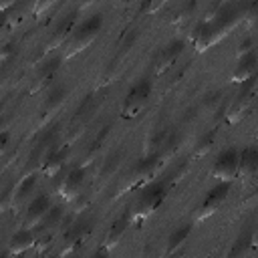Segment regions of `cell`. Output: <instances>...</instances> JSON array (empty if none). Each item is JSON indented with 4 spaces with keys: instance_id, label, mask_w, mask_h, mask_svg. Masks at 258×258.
Segmentation results:
<instances>
[{
    "instance_id": "ba28073f",
    "label": "cell",
    "mask_w": 258,
    "mask_h": 258,
    "mask_svg": "<svg viewBox=\"0 0 258 258\" xmlns=\"http://www.w3.org/2000/svg\"><path fill=\"white\" fill-rule=\"evenodd\" d=\"M87 171L89 167L81 163L77 167H71L69 171L62 169L58 177H54V194L64 202H73L81 194V187L87 179Z\"/></svg>"
},
{
    "instance_id": "8992f818",
    "label": "cell",
    "mask_w": 258,
    "mask_h": 258,
    "mask_svg": "<svg viewBox=\"0 0 258 258\" xmlns=\"http://www.w3.org/2000/svg\"><path fill=\"white\" fill-rule=\"evenodd\" d=\"M151 91H153V81L143 77L139 79L129 91L127 95L123 97V103H121V117L123 119H135L149 103V97H151Z\"/></svg>"
},
{
    "instance_id": "8d00e7d4",
    "label": "cell",
    "mask_w": 258,
    "mask_h": 258,
    "mask_svg": "<svg viewBox=\"0 0 258 258\" xmlns=\"http://www.w3.org/2000/svg\"><path fill=\"white\" fill-rule=\"evenodd\" d=\"M252 87H254V91H256V93H258V75H256V79H254V81H252Z\"/></svg>"
},
{
    "instance_id": "4316f807",
    "label": "cell",
    "mask_w": 258,
    "mask_h": 258,
    "mask_svg": "<svg viewBox=\"0 0 258 258\" xmlns=\"http://www.w3.org/2000/svg\"><path fill=\"white\" fill-rule=\"evenodd\" d=\"M252 240H254V226L246 224V228L238 234V238H236L232 250L228 252V256H242V254H246L252 248Z\"/></svg>"
},
{
    "instance_id": "d4e9b609",
    "label": "cell",
    "mask_w": 258,
    "mask_h": 258,
    "mask_svg": "<svg viewBox=\"0 0 258 258\" xmlns=\"http://www.w3.org/2000/svg\"><path fill=\"white\" fill-rule=\"evenodd\" d=\"M64 222V208L62 204H52V208L48 210V214L44 216V220L38 226V236H54V232L58 228H62Z\"/></svg>"
},
{
    "instance_id": "7a4b0ae2",
    "label": "cell",
    "mask_w": 258,
    "mask_h": 258,
    "mask_svg": "<svg viewBox=\"0 0 258 258\" xmlns=\"http://www.w3.org/2000/svg\"><path fill=\"white\" fill-rule=\"evenodd\" d=\"M183 169H185V163H181V167H175L171 173L155 177L149 183H145L143 187H139V191H137V196L131 204V224L139 226L143 220H147L165 202L167 194L171 191L175 179H179Z\"/></svg>"
},
{
    "instance_id": "7c38bea8",
    "label": "cell",
    "mask_w": 258,
    "mask_h": 258,
    "mask_svg": "<svg viewBox=\"0 0 258 258\" xmlns=\"http://www.w3.org/2000/svg\"><path fill=\"white\" fill-rule=\"evenodd\" d=\"M238 163H240V149L238 147H226L214 159L210 175L216 181H234V177L238 175Z\"/></svg>"
},
{
    "instance_id": "4dcf8cb0",
    "label": "cell",
    "mask_w": 258,
    "mask_h": 258,
    "mask_svg": "<svg viewBox=\"0 0 258 258\" xmlns=\"http://www.w3.org/2000/svg\"><path fill=\"white\" fill-rule=\"evenodd\" d=\"M244 20L248 26H252L258 20V0H246L244 2Z\"/></svg>"
},
{
    "instance_id": "9c48e42d",
    "label": "cell",
    "mask_w": 258,
    "mask_h": 258,
    "mask_svg": "<svg viewBox=\"0 0 258 258\" xmlns=\"http://www.w3.org/2000/svg\"><path fill=\"white\" fill-rule=\"evenodd\" d=\"M135 38H137V30H127V32L121 36V40H119V44H117V50H115L113 58L109 60V64L105 67V71H103V75H101V83H99V87L109 85V83L123 71V67H125L127 58H129V52H131V48H133Z\"/></svg>"
},
{
    "instance_id": "9a60e30c",
    "label": "cell",
    "mask_w": 258,
    "mask_h": 258,
    "mask_svg": "<svg viewBox=\"0 0 258 258\" xmlns=\"http://www.w3.org/2000/svg\"><path fill=\"white\" fill-rule=\"evenodd\" d=\"M129 224H131V208H127L119 218H115V220L111 222V226H109V230H107V234H105L101 246L95 250V254H105V256H107V254L121 242V238H123V234L127 232Z\"/></svg>"
},
{
    "instance_id": "d590c367",
    "label": "cell",
    "mask_w": 258,
    "mask_h": 258,
    "mask_svg": "<svg viewBox=\"0 0 258 258\" xmlns=\"http://www.w3.org/2000/svg\"><path fill=\"white\" fill-rule=\"evenodd\" d=\"M252 250L258 252V228L254 230V240H252Z\"/></svg>"
},
{
    "instance_id": "f1b7e54d",
    "label": "cell",
    "mask_w": 258,
    "mask_h": 258,
    "mask_svg": "<svg viewBox=\"0 0 258 258\" xmlns=\"http://www.w3.org/2000/svg\"><path fill=\"white\" fill-rule=\"evenodd\" d=\"M107 133H109V127L105 125L101 131H99V135L91 141V145L87 147V151H85V155H83V161H81V165H91L93 163V159L97 157V151L101 149V145H103V141H105V137H107Z\"/></svg>"
},
{
    "instance_id": "e575fe53",
    "label": "cell",
    "mask_w": 258,
    "mask_h": 258,
    "mask_svg": "<svg viewBox=\"0 0 258 258\" xmlns=\"http://www.w3.org/2000/svg\"><path fill=\"white\" fill-rule=\"evenodd\" d=\"M8 137H10V131L2 129V133H0V151L2 153H6V149H8Z\"/></svg>"
},
{
    "instance_id": "44dd1931",
    "label": "cell",
    "mask_w": 258,
    "mask_h": 258,
    "mask_svg": "<svg viewBox=\"0 0 258 258\" xmlns=\"http://www.w3.org/2000/svg\"><path fill=\"white\" fill-rule=\"evenodd\" d=\"M69 153H71V145L56 147L54 151H50V155L44 159V163L40 167V173L44 177H56L69 163Z\"/></svg>"
},
{
    "instance_id": "ffe728a7",
    "label": "cell",
    "mask_w": 258,
    "mask_h": 258,
    "mask_svg": "<svg viewBox=\"0 0 258 258\" xmlns=\"http://www.w3.org/2000/svg\"><path fill=\"white\" fill-rule=\"evenodd\" d=\"M254 95H256V91H254V87H252V81H250V83H244V85H242V91L236 95L234 103L230 105V111H228V115H226V123H230V125L238 123V121L250 111L252 101H254Z\"/></svg>"
},
{
    "instance_id": "83f0119b",
    "label": "cell",
    "mask_w": 258,
    "mask_h": 258,
    "mask_svg": "<svg viewBox=\"0 0 258 258\" xmlns=\"http://www.w3.org/2000/svg\"><path fill=\"white\" fill-rule=\"evenodd\" d=\"M169 135H171V129H169L167 125H163V127H159V129H153L151 135H149L147 141H145V153L159 151V149L165 145V141L169 139Z\"/></svg>"
},
{
    "instance_id": "f546056e",
    "label": "cell",
    "mask_w": 258,
    "mask_h": 258,
    "mask_svg": "<svg viewBox=\"0 0 258 258\" xmlns=\"http://www.w3.org/2000/svg\"><path fill=\"white\" fill-rule=\"evenodd\" d=\"M214 139H216V131L212 129V131H208V133H204L200 139H198V143L194 145V151H191V157L194 159H198V157H204L210 149H212V145H214Z\"/></svg>"
},
{
    "instance_id": "52a82bcc",
    "label": "cell",
    "mask_w": 258,
    "mask_h": 258,
    "mask_svg": "<svg viewBox=\"0 0 258 258\" xmlns=\"http://www.w3.org/2000/svg\"><path fill=\"white\" fill-rule=\"evenodd\" d=\"M91 230H93V214H89V212L77 214L69 222V226L62 230V246H60L58 254H69V252L77 250L87 240Z\"/></svg>"
},
{
    "instance_id": "277c9868",
    "label": "cell",
    "mask_w": 258,
    "mask_h": 258,
    "mask_svg": "<svg viewBox=\"0 0 258 258\" xmlns=\"http://www.w3.org/2000/svg\"><path fill=\"white\" fill-rule=\"evenodd\" d=\"M103 22H105V18H103L101 12H95V14L87 16L85 20L77 22V26L73 28V32H71V36H69V40L64 44L62 56L64 58H73L75 54H79L85 48H89L97 40L101 28H103Z\"/></svg>"
},
{
    "instance_id": "3957f363",
    "label": "cell",
    "mask_w": 258,
    "mask_h": 258,
    "mask_svg": "<svg viewBox=\"0 0 258 258\" xmlns=\"http://www.w3.org/2000/svg\"><path fill=\"white\" fill-rule=\"evenodd\" d=\"M165 159L159 151H153V153H143V157L137 159V163L131 167V171L121 177L119 185H117V194L115 198L127 194V191H133V189H139L143 187L145 183H149L151 179L157 177V173L161 171Z\"/></svg>"
},
{
    "instance_id": "5bb4252c",
    "label": "cell",
    "mask_w": 258,
    "mask_h": 258,
    "mask_svg": "<svg viewBox=\"0 0 258 258\" xmlns=\"http://www.w3.org/2000/svg\"><path fill=\"white\" fill-rule=\"evenodd\" d=\"M62 58H64L62 54H56V56H52V58H44V60L36 67V71H34V75H32L28 93L34 95V93H40L42 89H46V87L50 85V81L54 79V75L58 73Z\"/></svg>"
},
{
    "instance_id": "484cf974",
    "label": "cell",
    "mask_w": 258,
    "mask_h": 258,
    "mask_svg": "<svg viewBox=\"0 0 258 258\" xmlns=\"http://www.w3.org/2000/svg\"><path fill=\"white\" fill-rule=\"evenodd\" d=\"M191 230H194V224H181V226H177V228L169 234V238H167L165 254H167V256H169V254H175V252L183 246V242L187 240V236L191 234Z\"/></svg>"
},
{
    "instance_id": "cb8c5ba5",
    "label": "cell",
    "mask_w": 258,
    "mask_h": 258,
    "mask_svg": "<svg viewBox=\"0 0 258 258\" xmlns=\"http://www.w3.org/2000/svg\"><path fill=\"white\" fill-rule=\"evenodd\" d=\"M258 173V145H246L240 149V163H238V177H252Z\"/></svg>"
},
{
    "instance_id": "8fae6325",
    "label": "cell",
    "mask_w": 258,
    "mask_h": 258,
    "mask_svg": "<svg viewBox=\"0 0 258 258\" xmlns=\"http://www.w3.org/2000/svg\"><path fill=\"white\" fill-rule=\"evenodd\" d=\"M77 16H79V10L75 8V10L67 12V14L56 22V26H54L52 32H50V38L44 42V46H42L38 58H46L52 50H56V48H60V46L67 44V40H69L73 28L77 26Z\"/></svg>"
},
{
    "instance_id": "d6986e66",
    "label": "cell",
    "mask_w": 258,
    "mask_h": 258,
    "mask_svg": "<svg viewBox=\"0 0 258 258\" xmlns=\"http://www.w3.org/2000/svg\"><path fill=\"white\" fill-rule=\"evenodd\" d=\"M183 48H185V40H183V38H173V40H169L165 46H161V48L157 50L155 58H153V71H155V75H161V73H165L167 69H171L173 62H175V60L179 58V54L183 52Z\"/></svg>"
},
{
    "instance_id": "ac0fdd59",
    "label": "cell",
    "mask_w": 258,
    "mask_h": 258,
    "mask_svg": "<svg viewBox=\"0 0 258 258\" xmlns=\"http://www.w3.org/2000/svg\"><path fill=\"white\" fill-rule=\"evenodd\" d=\"M36 185H38V175H36V171H34V173H28V175H22V179L18 181V185L14 187V194H12L10 210H12L14 214L26 210V206L32 202V194H34Z\"/></svg>"
},
{
    "instance_id": "30bf717a",
    "label": "cell",
    "mask_w": 258,
    "mask_h": 258,
    "mask_svg": "<svg viewBox=\"0 0 258 258\" xmlns=\"http://www.w3.org/2000/svg\"><path fill=\"white\" fill-rule=\"evenodd\" d=\"M67 95H69V89L64 85H58V87H54V89L48 91V95L44 97V101L40 103L38 113H36V123H34L36 131L44 129L46 125H50V121L54 119V115L67 103Z\"/></svg>"
},
{
    "instance_id": "7402d4cb",
    "label": "cell",
    "mask_w": 258,
    "mask_h": 258,
    "mask_svg": "<svg viewBox=\"0 0 258 258\" xmlns=\"http://www.w3.org/2000/svg\"><path fill=\"white\" fill-rule=\"evenodd\" d=\"M91 111H93V93H89L85 97V101L79 105V109L75 111V115H73V119L69 123V141L79 137V133L83 131V127L91 119Z\"/></svg>"
},
{
    "instance_id": "e0dca14e",
    "label": "cell",
    "mask_w": 258,
    "mask_h": 258,
    "mask_svg": "<svg viewBox=\"0 0 258 258\" xmlns=\"http://www.w3.org/2000/svg\"><path fill=\"white\" fill-rule=\"evenodd\" d=\"M52 208V200L48 194H38L36 198H32V202L26 206V210L22 212V228H32L36 230L40 226V222L44 220V216L48 214V210Z\"/></svg>"
},
{
    "instance_id": "836d02e7",
    "label": "cell",
    "mask_w": 258,
    "mask_h": 258,
    "mask_svg": "<svg viewBox=\"0 0 258 258\" xmlns=\"http://www.w3.org/2000/svg\"><path fill=\"white\" fill-rule=\"evenodd\" d=\"M252 48H256V44H254V38L248 36L244 42H240V46H238V56L244 54V52H248V50H252Z\"/></svg>"
},
{
    "instance_id": "4fadbf2b",
    "label": "cell",
    "mask_w": 258,
    "mask_h": 258,
    "mask_svg": "<svg viewBox=\"0 0 258 258\" xmlns=\"http://www.w3.org/2000/svg\"><path fill=\"white\" fill-rule=\"evenodd\" d=\"M230 189H232V181H216V185L206 191V196H204V200H202V204L198 208L196 220L198 222H204L210 216H214L222 208V204L228 200Z\"/></svg>"
},
{
    "instance_id": "6da1fadb",
    "label": "cell",
    "mask_w": 258,
    "mask_h": 258,
    "mask_svg": "<svg viewBox=\"0 0 258 258\" xmlns=\"http://www.w3.org/2000/svg\"><path fill=\"white\" fill-rule=\"evenodd\" d=\"M242 20H244V4L230 2V4L222 6L212 18H206V20H202L198 24L196 34H194V48H196V52H204L210 46L218 44Z\"/></svg>"
},
{
    "instance_id": "5b68a950",
    "label": "cell",
    "mask_w": 258,
    "mask_h": 258,
    "mask_svg": "<svg viewBox=\"0 0 258 258\" xmlns=\"http://www.w3.org/2000/svg\"><path fill=\"white\" fill-rule=\"evenodd\" d=\"M58 135H60V127L58 123H50L44 127L42 135L36 139V143L32 145L30 153H28V159L24 163V169H22V175H28V173H34V171H40L44 159L50 155V151H54L58 145Z\"/></svg>"
},
{
    "instance_id": "d6a6232c",
    "label": "cell",
    "mask_w": 258,
    "mask_h": 258,
    "mask_svg": "<svg viewBox=\"0 0 258 258\" xmlns=\"http://www.w3.org/2000/svg\"><path fill=\"white\" fill-rule=\"evenodd\" d=\"M14 52H16V42H6L4 48H2V54H0V60L6 64V60H8L10 54H14Z\"/></svg>"
},
{
    "instance_id": "2e32d148",
    "label": "cell",
    "mask_w": 258,
    "mask_h": 258,
    "mask_svg": "<svg viewBox=\"0 0 258 258\" xmlns=\"http://www.w3.org/2000/svg\"><path fill=\"white\" fill-rule=\"evenodd\" d=\"M256 75H258V46L238 56V62L230 75V81L234 85H244L254 81Z\"/></svg>"
},
{
    "instance_id": "1f68e13d",
    "label": "cell",
    "mask_w": 258,
    "mask_h": 258,
    "mask_svg": "<svg viewBox=\"0 0 258 258\" xmlns=\"http://www.w3.org/2000/svg\"><path fill=\"white\" fill-rule=\"evenodd\" d=\"M194 8H196V0H187L181 8H179V12H177V18H175V22H183V20H187L189 16H191V12H194Z\"/></svg>"
},
{
    "instance_id": "603a6c76",
    "label": "cell",
    "mask_w": 258,
    "mask_h": 258,
    "mask_svg": "<svg viewBox=\"0 0 258 258\" xmlns=\"http://www.w3.org/2000/svg\"><path fill=\"white\" fill-rule=\"evenodd\" d=\"M34 244H36V232L32 228H20V230H16L12 234V238L8 242V250L4 252V256H8V254H12V256L22 254L28 248H34Z\"/></svg>"
}]
</instances>
